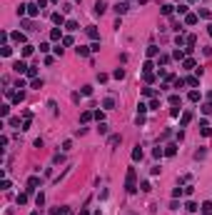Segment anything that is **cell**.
I'll return each instance as SVG.
<instances>
[{"label": "cell", "mask_w": 212, "mask_h": 215, "mask_svg": "<svg viewBox=\"0 0 212 215\" xmlns=\"http://www.w3.org/2000/svg\"><path fill=\"white\" fill-rule=\"evenodd\" d=\"M53 23H55V25H62V23H65V18H62L60 13H55V15H53Z\"/></svg>", "instance_id": "cell-14"}, {"label": "cell", "mask_w": 212, "mask_h": 215, "mask_svg": "<svg viewBox=\"0 0 212 215\" xmlns=\"http://www.w3.org/2000/svg\"><path fill=\"white\" fill-rule=\"evenodd\" d=\"M13 40L15 43H25V33H13Z\"/></svg>", "instance_id": "cell-13"}, {"label": "cell", "mask_w": 212, "mask_h": 215, "mask_svg": "<svg viewBox=\"0 0 212 215\" xmlns=\"http://www.w3.org/2000/svg\"><path fill=\"white\" fill-rule=\"evenodd\" d=\"M82 95H93V85H82Z\"/></svg>", "instance_id": "cell-23"}, {"label": "cell", "mask_w": 212, "mask_h": 215, "mask_svg": "<svg viewBox=\"0 0 212 215\" xmlns=\"http://www.w3.org/2000/svg\"><path fill=\"white\" fill-rule=\"evenodd\" d=\"M185 210H187V213H195V210H197V205H195V203H187V205H185Z\"/></svg>", "instance_id": "cell-28"}, {"label": "cell", "mask_w": 212, "mask_h": 215, "mask_svg": "<svg viewBox=\"0 0 212 215\" xmlns=\"http://www.w3.org/2000/svg\"><path fill=\"white\" fill-rule=\"evenodd\" d=\"M38 185H40V178H30L27 180V190H35Z\"/></svg>", "instance_id": "cell-7"}, {"label": "cell", "mask_w": 212, "mask_h": 215, "mask_svg": "<svg viewBox=\"0 0 212 215\" xmlns=\"http://www.w3.org/2000/svg\"><path fill=\"white\" fill-rule=\"evenodd\" d=\"M95 118H97V120L102 123V120H105V113H102V110H95Z\"/></svg>", "instance_id": "cell-35"}, {"label": "cell", "mask_w": 212, "mask_h": 215, "mask_svg": "<svg viewBox=\"0 0 212 215\" xmlns=\"http://www.w3.org/2000/svg\"><path fill=\"white\" fill-rule=\"evenodd\" d=\"M175 8H172V5H162V13H165V15H170V13H172Z\"/></svg>", "instance_id": "cell-30"}, {"label": "cell", "mask_w": 212, "mask_h": 215, "mask_svg": "<svg viewBox=\"0 0 212 215\" xmlns=\"http://www.w3.org/2000/svg\"><path fill=\"white\" fill-rule=\"evenodd\" d=\"M50 3H58V0H50Z\"/></svg>", "instance_id": "cell-44"}, {"label": "cell", "mask_w": 212, "mask_h": 215, "mask_svg": "<svg viewBox=\"0 0 212 215\" xmlns=\"http://www.w3.org/2000/svg\"><path fill=\"white\" fill-rule=\"evenodd\" d=\"M132 160H135V163H137V160H142V148H140V145L132 150Z\"/></svg>", "instance_id": "cell-6"}, {"label": "cell", "mask_w": 212, "mask_h": 215, "mask_svg": "<svg viewBox=\"0 0 212 215\" xmlns=\"http://www.w3.org/2000/svg\"><path fill=\"white\" fill-rule=\"evenodd\" d=\"M207 33H210V35H212V25H207Z\"/></svg>", "instance_id": "cell-40"}, {"label": "cell", "mask_w": 212, "mask_h": 215, "mask_svg": "<svg viewBox=\"0 0 212 215\" xmlns=\"http://www.w3.org/2000/svg\"><path fill=\"white\" fill-rule=\"evenodd\" d=\"M30 53H33V45H23V55H25V58H27Z\"/></svg>", "instance_id": "cell-27"}, {"label": "cell", "mask_w": 212, "mask_h": 215, "mask_svg": "<svg viewBox=\"0 0 212 215\" xmlns=\"http://www.w3.org/2000/svg\"><path fill=\"white\" fill-rule=\"evenodd\" d=\"M60 35H62L60 28H53V30H50V40H60Z\"/></svg>", "instance_id": "cell-12"}, {"label": "cell", "mask_w": 212, "mask_h": 215, "mask_svg": "<svg viewBox=\"0 0 212 215\" xmlns=\"http://www.w3.org/2000/svg\"><path fill=\"white\" fill-rule=\"evenodd\" d=\"M157 53H160V50H157V45H150V48H147V55H150V58H155Z\"/></svg>", "instance_id": "cell-19"}, {"label": "cell", "mask_w": 212, "mask_h": 215, "mask_svg": "<svg viewBox=\"0 0 212 215\" xmlns=\"http://www.w3.org/2000/svg\"><path fill=\"white\" fill-rule=\"evenodd\" d=\"M27 203V195H18V205H25Z\"/></svg>", "instance_id": "cell-38"}, {"label": "cell", "mask_w": 212, "mask_h": 215, "mask_svg": "<svg viewBox=\"0 0 212 215\" xmlns=\"http://www.w3.org/2000/svg\"><path fill=\"white\" fill-rule=\"evenodd\" d=\"M13 103H23V93H15V95H13Z\"/></svg>", "instance_id": "cell-32"}, {"label": "cell", "mask_w": 212, "mask_h": 215, "mask_svg": "<svg viewBox=\"0 0 212 215\" xmlns=\"http://www.w3.org/2000/svg\"><path fill=\"white\" fill-rule=\"evenodd\" d=\"M200 130H202V135H210V133H212V130H210V125H207V123H205V120L200 123Z\"/></svg>", "instance_id": "cell-16"}, {"label": "cell", "mask_w": 212, "mask_h": 215, "mask_svg": "<svg viewBox=\"0 0 212 215\" xmlns=\"http://www.w3.org/2000/svg\"><path fill=\"white\" fill-rule=\"evenodd\" d=\"M102 105L110 110V108H115V100H112V98H105V103H102Z\"/></svg>", "instance_id": "cell-21"}, {"label": "cell", "mask_w": 212, "mask_h": 215, "mask_svg": "<svg viewBox=\"0 0 212 215\" xmlns=\"http://www.w3.org/2000/svg\"><path fill=\"white\" fill-rule=\"evenodd\" d=\"M93 118H95V113H90V110H85V113L80 115V120H82V123H90Z\"/></svg>", "instance_id": "cell-9"}, {"label": "cell", "mask_w": 212, "mask_h": 215, "mask_svg": "<svg viewBox=\"0 0 212 215\" xmlns=\"http://www.w3.org/2000/svg\"><path fill=\"white\" fill-rule=\"evenodd\" d=\"M13 68H15V73H27V68H30V65H27L25 60H18V63L13 65Z\"/></svg>", "instance_id": "cell-2"}, {"label": "cell", "mask_w": 212, "mask_h": 215, "mask_svg": "<svg viewBox=\"0 0 212 215\" xmlns=\"http://www.w3.org/2000/svg\"><path fill=\"white\" fill-rule=\"evenodd\" d=\"M105 10H107V5H105L102 0H97V3H95V13H97V15H102Z\"/></svg>", "instance_id": "cell-4"}, {"label": "cell", "mask_w": 212, "mask_h": 215, "mask_svg": "<svg viewBox=\"0 0 212 215\" xmlns=\"http://www.w3.org/2000/svg\"><path fill=\"white\" fill-rule=\"evenodd\" d=\"M87 35L93 38V40H97V38H100V33H97V28H95V25H90V28H87Z\"/></svg>", "instance_id": "cell-8"}, {"label": "cell", "mask_w": 212, "mask_h": 215, "mask_svg": "<svg viewBox=\"0 0 212 215\" xmlns=\"http://www.w3.org/2000/svg\"><path fill=\"white\" fill-rule=\"evenodd\" d=\"M135 180H137V170H135V168H130V170H127V180H125L127 193H135V190H137V183H135Z\"/></svg>", "instance_id": "cell-1"}, {"label": "cell", "mask_w": 212, "mask_h": 215, "mask_svg": "<svg viewBox=\"0 0 212 215\" xmlns=\"http://www.w3.org/2000/svg\"><path fill=\"white\" fill-rule=\"evenodd\" d=\"M87 53H93V50H90V48H85V45H80V48H77V55H80V58H85Z\"/></svg>", "instance_id": "cell-15"}, {"label": "cell", "mask_w": 212, "mask_h": 215, "mask_svg": "<svg viewBox=\"0 0 212 215\" xmlns=\"http://www.w3.org/2000/svg\"><path fill=\"white\" fill-rule=\"evenodd\" d=\"M212 210V203H210V200H207V203H202V213H210Z\"/></svg>", "instance_id": "cell-29"}, {"label": "cell", "mask_w": 212, "mask_h": 215, "mask_svg": "<svg viewBox=\"0 0 212 215\" xmlns=\"http://www.w3.org/2000/svg\"><path fill=\"white\" fill-rule=\"evenodd\" d=\"M112 78H117V80H122V78H125V70H122V68H117V70L112 73Z\"/></svg>", "instance_id": "cell-17"}, {"label": "cell", "mask_w": 212, "mask_h": 215, "mask_svg": "<svg viewBox=\"0 0 212 215\" xmlns=\"http://www.w3.org/2000/svg\"><path fill=\"white\" fill-rule=\"evenodd\" d=\"M27 15H30V18H38V15H40V8H38V5H27Z\"/></svg>", "instance_id": "cell-3"}, {"label": "cell", "mask_w": 212, "mask_h": 215, "mask_svg": "<svg viewBox=\"0 0 212 215\" xmlns=\"http://www.w3.org/2000/svg\"><path fill=\"white\" fill-rule=\"evenodd\" d=\"M127 8H130L127 3H117V5H115V13H117V15H122V13H127Z\"/></svg>", "instance_id": "cell-5"}, {"label": "cell", "mask_w": 212, "mask_h": 215, "mask_svg": "<svg viewBox=\"0 0 212 215\" xmlns=\"http://www.w3.org/2000/svg\"><path fill=\"white\" fill-rule=\"evenodd\" d=\"M210 15H212V13H210V10H205V8L200 10V18H205V20H210Z\"/></svg>", "instance_id": "cell-26"}, {"label": "cell", "mask_w": 212, "mask_h": 215, "mask_svg": "<svg viewBox=\"0 0 212 215\" xmlns=\"http://www.w3.org/2000/svg\"><path fill=\"white\" fill-rule=\"evenodd\" d=\"M185 23H187V25H195V23H197V15H195V13H187V15H185Z\"/></svg>", "instance_id": "cell-10"}, {"label": "cell", "mask_w": 212, "mask_h": 215, "mask_svg": "<svg viewBox=\"0 0 212 215\" xmlns=\"http://www.w3.org/2000/svg\"><path fill=\"white\" fill-rule=\"evenodd\" d=\"M182 193H185V190H182V188H175V190H172V198H180Z\"/></svg>", "instance_id": "cell-37"}, {"label": "cell", "mask_w": 212, "mask_h": 215, "mask_svg": "<svg viewBox=\"0 0 212 215\" xmlns=\"http://www.w3.org/2000/svg\"><path fill=\"white\" fill-rule=\"evenodd\" d=\"M190 100L197 103V100H200V93H197V90H192V93H190Z\"/></svg>", "instance_id": "cell-24"}, {"label": "cell", "mask_w": 212, "mask_h": 215, "mask_svg": "<svg viewBox=\"0 0 212 215\" xmlns=\"http://www.w3.org/2000/svg\"><path fill=\"white\" fill-rule=\"evenodd\" d=\"M35 5H38V8L42 10V8H45V5H47V0H38V3H35Z\"/></svg>", "instance_id": "cell-39"}, {"label": "cell", "mask_w": 212, "mask_h": 215, "mask_svg": "<svg viewBox=\"0 0 212 215\" xmlns=\"http://www.w3.org/2000/svg\"><path fill=\"white\" fill-rule=\"evenodd\" d=\"M202 113H212V103H205V105H202Z\"/></svg>", "instance_id": "cell-34"}, {"label": "cell", "mask_w": 212, "mask_h": 215, "mask_svg": "<svg viewBox=\"0 0 212 215\" xmlns=\"http://www.w3.org/2000/svg\"><path fill=\"white\" fill-rule=\"evenodd\" d=\"M80 215H90V213H87V210H80Z\"/></svg>", "instance_id": "cell-41"}, {"label": "cell", "mask_w": 212, "mask_h": 215, "mask_svg": "<svg viewBox=\"0 0 212 215\" xmlns=\"http://www.w3.org/2000/svg\"><path fill=\"white\" fill-rule=\"evenodd\" d=\"M25 75H27V78H35V75H38V70H35V68H27Z\"/></svg>", "instance_id": "cell-31"}, {"label": "cell", "mask_w": 212, "mask_h": 215, "mask_svg": "<svg viewBox=\"0 0 212 215\" xmlns=\"http://www.w3.org/2000/svg\"><path fill=\"white\" fill-rule=\"evenodd\" d=\"M175 153H177V150H175V145H167V150H165V155H170V158H172Z\"/></svg>", "instance_id": "cell-22"}, {"label": "cell", "mask_w": 212, "mask_h": 215, "mask_svg": "<svg viewBox=\"0 0 212 215\" xmlns=\"http://www.w3.org/2000/svg\"><path fill=\"white\" fill-rule=\"evenodd\" d=\"M8 113H10V105H3V108H0V115H3V118H8Z\"/></svg>", "instance_id": "cell-25"}, {"label": "cell", "mask_w": 212, "mask_h": 215, "mask_svg": "<svg viewBox=\"0 0 212 215\" xmlns=\"http://www.w3.org/2000/svg\"><path fill=\"white\" fill-rule=\"evenodd\" d=\"M140 3H147V0H140Z\"/></svg>", "instance_id": "cell-43"}, {"label": "cell", "mask_w": 212, "mask_h": 215, "mask_svg": "<svg viewBox=\"0 0 212 215\" xmlns=\"http://www.w3.org/2000/svg\"><path fill=\"white\" fill-rule=\"evenodd\" d=\"M190 120H192V113H185V115H182V120H180V125H182V128L190 125Z\"/></svg>", "instance_id": "cell-11"}, {"label": "cell", "mask_w": 212, "mask_h": 215, "mask_svg": "<svg viewBox=\"0 0 212 215\" xmlns=\"http://www.w3.org/2000/svg\"><path fill=\"white\" fill-rule=\"evenodd\" d=\"M65 28H67V30H77V28H80V25H77L75 20H67V23H65Z\"/></svg>", "instance_id": "cell-20"}, {"label": "cell", "mask_w": 212, "mask_h": 215, "mask_svg": "<svg viewBox=\"0 0 212 215\" xmlns=\"http://www.w3.org/2000/svg\"><path fill=\"white\" fill-rule=\"evenodd\" d=\"M152 155H155V158H162V155H165V150H162V148H155Z\"/></svg>", "instance_id": "cell-33"}, {"label": "cell", "mask_w": 212, "mask_h": 215, "mask_svg": "<svg viewBox=\"0 0 212 215\" xmlns=\"http://www.w3.org/2000/svg\"><path fill=\"white\" fill-rule=\"evenodd\" d=\"M33 88H35V90H40V88H42V80L35 78V80H33Z\"/></svg>", "instance_id": "cell-36"}, {"label": "cell", "mask_w": 212, "mask_h": 215, "mask_svg": "<svg viewBox=\"0 0 212 215\" xmlns=\"http://www.w3.org/2000/svg\"><path fill=\"white\" fill-rule=\"evenodd\" d=\"M120 140H122L120 135H112V138H110V148H115V145H120Z\"/></svg>", "instance_id": "cell-18"}, {"label": "cell", "mask_w": 212, "mask_h": 215, "mask_svg": "<svg viewBox=\"0 0 212 215\" xmlns=\"http://www.w3.org/2000/svg\"><path fill=\"white\" fill-rule=\"evenodd\" d=\"M207 98H210V103H212V90H210V95H207Z\"/></svg>", "instance_id": "cell-42"}]
</instances>
